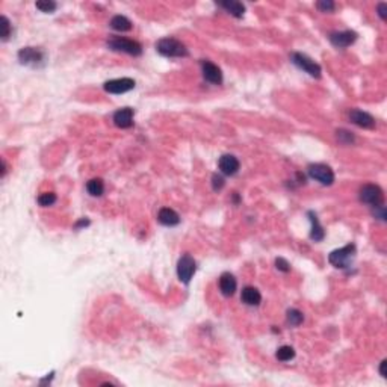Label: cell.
Returning a JSON list of instances; mask_svg holds the SVG:
<instances>
[{
	"instance_id": "obj_1",
	"label": "cell",
	"mask_w": 387,
	"mask_h": 387,
	"mask_svg": "<svg viewBox=\"0 0 387 387\" xmlns=\"http://www.w3.org/2000/svg\"><path fill=\"white\" fill-rule=\"evenodd\" d=\"M156 50L166 58H184L187 56V49L183 43L174 38H162L156 43Z\"/></svg>"
},
{
	"instance_id": "obj_2",
	"label": "cell",
	"mask_w": 387,
	"mask_h": 387,
	"mask_svg": "<svg viewBox=\"0 0 387 387\" xmlns=\"http://www.w3.org/2000/svg\"><path fill=\"white\" fill-rule=\"evenodd\" d=\"M108 47L114 52H123L127 55L139 56L142 53V46L138 41L129 40V38H121V37H114L108 41Z\"/></svg>"
},
{
	"instance_id": "obj_3",
	"label": "cell",
	"mask_w": 387,
	"mask_h": 387,
	"mask_svg": "<svg viewBox=\"0 0 387 387\" xmlns=\"http://www.w3.org/2000/svg\"><path fill=\"white\" fill-rule=\"evenodd\" d=\"M354 254H355V245L348 244V245H345L339 250L331 251L330 256H328V262L336 268H348L349 263L352 262Z\"/></svg>"
},
{
	"instance_id": "obj_4",
	"label": "cell",
	"mask_w": 387,
	"mask_h": 387,
	"mask_svg": "<svg viewBox=\"0 0 387 387\" xmlns=\"http://www.w3.org/2000/svg\"><path fill=\"white\" fill-rule=\"evenodd\" d=\"M360 200L372 208H376L379 205H382L384 196H382V190L379 186L367 183L360 189Z\"/></svg>"
},
{
	"instance_id": "obj_5",
	"label": "cell",
	"mask_w": 387,
	"mask_h": 387,
	"mask_svg": "<svg viewBox=\"0 0 387 387\" xmlns=\"http://www.w3.org/2000/svg\"><path fill=\"white\" fill-rule=\"evenodd\" d=\"M196 269H197V263L196 260H194V257L190 254H183L180 259H178V263H177V275H178V280L184 284H187L192 278V275L196 274Z\"/></svg>"
},
{
	"instance_id": "obj_6",
	"label": "cell",
	"mask_w": 387,
	"mask_h": 387,
	"mask_svg": "<svg viewBox=\"0 0 387 387\" xmlns=\"http://www.w3.org/2000/svg\"><path fill=\"white\" fill-rule=\"evenodd\" d=\"M309 175L319 181L324 186H330L334 181V172L328 165L324 163H315L309 166Z\"/></svg>"
},
{
	"instance_id": "obj_7",
	"label": "cell",
	"mask_w": 387,
	"mask_h": 387,
	"mask_svg": "<svg viewBox=\"0 0 387 387\" xmlns=\"http://www.w3.org/2000/svg\"><path fill=\"white\" fill-rule=\"evenodd\" d=\"M292 62L298 67V68H301L303 71H306L307 74H310L312 77H321V67H319V64H316L313 59H310L307 55H303V53H294L292 55Z\"/></svg>"
},
{
	"instance_id": "obj_8",
	"label": "cell",
	"mask_w": 387,
	"mask_h": 387,
	"mask_svg": "<svg viewBox=\"0 0 387 387\" xmlns=\"http://www.w3.org/2000/svg\"><path fill=\"white\" fill-rule=\"evenodd\" d=\"M135 88V80L129 77L114 79L105 83V91L109 94H124L127 91H132Z\"/></svg>"
},
{
	"instance_id": "obj_9",
	"label": "cell",
	"mask_w": 387,
	"mask_h": 387,
	"mask_svg": "<svg viewBox=\"0 0 387 387\" xmlns=\"http://www.w3.org/2000/svg\"><path fill=\"white\" fill-rule=\"evenodd\" d=\"M44 59V53L35 47H25L19 52V61L23 65H38Z\"/></svg>"
},
{
	"instance_id": "obj_10",
	"label": "cell",
	"mask_w": 387,
	"mask_h": 387,
	"mask_svg": "<svg viewBox=\"0 0 387 387\" xmlns=\"http://www.w3.org/2000/svg\"><path fill=\"white\" fill-rule=\"evenodd\" d=\"M202 71H203V77L209 83H212V85H221L223 83V73H221L218 65H215L209 61H203Z\"/></svg>"
},
{
	"instance_id": "obj_11",
	"label": "cell",
	"mask_w": 387,
	"mask_h": 387,
	"mask_svg": "<svg viewBox=\"0 0 387 387\" xmlns=\"http://www.w3.org/2000/svg\"><path fill=\"white\" fill-rule=\"evenodd\" d=\"M349 120L355 126L363 127V129H373L375 127V118L370 114L363 112L360 109H351L349 111Z\"/></svg>"
},
{
	"instance_id": "obj_12",
	"label": "cell",
	"mask_w": 387,
	"mask_h": 387,
	"mask_svg": "<svg viewBox=\"0 0 387 387\" xmlns=\"http://www.w3.org/2000/svg\"><path fill=\"white\" fill-rule=\"evenodd\" d=\"M357 40V34L352 31H343V32H333L330 34V41L334 47L345 49L351 46Z\"/></svg>"
},
{
	"instance_id": "obj_13",
	"label": "cell",
	"mask_w": 387,
	"mask_h": 387,
	"mask_svg": "<svg viewBox=\"0 0 387 387\" xmlns=\"http://www.w3.org/2000/svg\"><path fill=\"white\" fill-rule=\"evenodd\" d=\"M220 171L226 175H235L239 171V160L233 154H223L218 160Z\"/></svg>"
},
{
	"instance_id": "obj_14",
	"label": "cell",
	"mask_w": 387,
	"mask_h": 387,
	"mask_svg": "<svg viewBox=\"0 0 387 387\" xmlns=\"http://www.w3.org/2000/svg\"><path fill=\"white\" fill-rule=\"evenodd\" d=\"M114 123L120 129H129L133 126V109L121 108L114 114Z\"/></svg>"
},
{
	"instance_id": "obj_15",
	"label": "cell",
	"mask_w": 387,
	"mask_h": 387,
	"mask_svg": "<svg viewBox=\"0 0 387 387\" xmlns=\"http://www.w3.org/2000/svg\"><path fill=\"white\" fill-rule=\"evenodd\" d=\"M236 287H238V281H236V278L230 272L221 274V277H220V289H221L223 295L232 297L236 292Z\"/></svg>"
},
{
	"instance_id": "obj_16",
	"label": "cell",
	"mask_w": 387,
	"mask_h": 387,
	"mask_svg": "<svg viewBox=\"0 0 387 387\" xmlns=\"http://www.w3.org/2000/svg\"><path fill=\"white\" fill-rule=\"evenodd\" d=\"M157 220L160 224L163 226H168V227H172V226H177L180 223V217L175 211L169 209V208H162L157 214Z\"/></svg>"
},
{
	"instance_id": "obj_17",
	"label": "cell",
	"mask_w": 387,
	"mask_h": 387,
	"mask_svg": "<svg viewBox=\"0 0 387 387\" xmlns=\"http://www.w3.org/2000/svg\"><path fill=\"white\" fill-rule=\"evenodd\" d=\"M241 300H242L247 306H259L260 301H262V295H260V292H259L256 287L247 286V287L242 289Z\"/></svg>"
},
{
	"instance_id": "obj_18",
	"label": "cell",
	"mask_w": 387,
	"mask_h": 387,
	"mask_svg": "<svg viewBox=\"0 0 387 387\" xmlns=\"http://www.w3.org/2000/svg\"><path fill=\"white\" fill-rule=\"evenodd\" d=\"M218 7L224 8L229 14H232L236 19H242L244 13H245V7L241 2H236V0H227V2H220Z\"/></svg>"
},
{
	"instance_id": "obj_19",
	"label": "cell",
	"mask_w": 387,
	"mask_h": 387,
	"mask_svg": "<svg viewBox=\"0 0 387 387\" xmlns=\"http://www.w3.org/2000/svg\"><path fill=\"white\" fill-rule=\"evenodd\" d=\"M307 215H309V218H310V221H312V232H310V238H312L315 242L322 241V239H324V236H325V232H324V227L321 226V223H319V220H318L316 214H315V212H309Z\"/></svg>"
},
{
	"instance_id": "obj_20",
	"label": "cell",
	"mask_w": 387,
	"mask_h": 387,
	"mask_svg": "<svg viewBox=\"0 0 387 387\" xmlns=\"http://www.w3.org/2000/svg\"><path fill=\"white\" fill-rule=\"evenodd\" d=\"M111 28L118 32H127L132 29V22L124 16H115L111 20Z\"/></svg>"
},
{
	"instance_id": "obj_21",
	"label": "cell",
	"mask_w": 387,
	"mask_h": 387,
	"mask_svg": "<svg viewBox=\"0 0 387 387\" xmlns=\"http://www.w3.org/2000/svg\"><path fill=\"white\" fill-rule=\"evenodd\" d=\"M86 190L92 197H100V196H103V192H105V181L102 178H91L86 183Z\"/></svg>"
},
{
	"instance_id": "obj_22",
	"label": "cell",
	"mask_w": 387,
	"mask_h": 387,
	"mask_svg": "<svg viewBox=\"0 0 387 387\" xmlns=\"http://www.w3.org/2000/svg\"><path fill=\"white\" fill-rule=\"evenodd\" d=\"M277 358L280 361H291L294 357H295V349L289 345H283L277 349Z\"/></svg>"
},
{
	"instance_id": "obj_23",
	"label": "cell",
	"mask_w": 387,
	"mask_h": 387,
	"mask_svg": "<svg viewBox=\"0 0 387 387\" xmlns=\"http://www.w3.org/2000/svg\"><path fill=\"white\" fill-rule=\"evenodd\" d=\"M303 321H304V316H303V313H301L300 310H297V309L287 310V322H289L291 325L297 327V325H300Z\"/></svg>"
},
{
	"instance_id": "obj_24",
	"label": "cell",
	"mask_w": 387,
	"mask_h": 387,
	"mask_svg": "<svg viewBox=\"0 0 387 387\" xmlns=\"http://www.w3.org/2000/svg\"><path fill=\"white\" fill-rule=\"evenodd\" d=\"M55 202H56V194L55 192H44V194H41V196L38 197V203L43 208L52 206Z\"/></svg>"
},
{
	"instance_id": "obj_25",
	"label": "cell",
	"mask_w": 387,
	"mask_h": 387,
	"mask_svg": "<svg viewBox=\"0 0 387 387\" xmlns=\"http://www.w3.org/2000/svg\"><path fill=\"white\" fill-rule=\"evenodd\" d=\"M41 13H53L56 8H58V5L55 4V2H50V0H43V2H37V5H35Z\"/></svg>"
},
{
	"instance_id": "obj_26",
	"label": "cell",
	"mask_w": 387,
	"mask_h": 387,
	"mask_svg": "<svg viewBox=\"0 0 387 387\" xmlns=\"http://www.w3.org/2000/svg\"><path fill=\"white\" fill-rule=\"evenodd\" d=\"M316 8L321 11V13H333L336 5L333 2H330V0H322V2H318L316 4Z\"/></svg>"
},
{
	"instance_id": "obj_27",
	"label": "cell",
	"mask_w": 387,
	"mask_h": 387,
	"mask_svg": "<svg viewBox=\"0 0 387 387\" xmlns=\"http://www.w3.org/2000/svg\"><path fill=\"white\" fill-rule=\"evenodd\" d=\"M10 37H11V23H10V20L4 16V17H2V40L7 41Z\"/></svg>"
},
{
	"instance_id": "obj_28",
	"label": "cell",
	"mask_w": 387,
	"mask_h": 387,
	"mask_svg": "<svg viewBox=\"0 0 387 387\" xmlns=\"http://www.w3.org/2000/svg\"><path fill=\"white\" fill-rule=\"evenodd\" d=\"M337 139L342 144H351L354 141V136L349 132H346V130H337Z\"/></svg>"
},
{
	"instance_id": "obj_29",
	"label": "cell",
	"mask_w": 387,
	"mask_h": 387,
	"mask_svg": "<svg viewBox=\"0 0 387 387\" xmlns=\"http://www.w3.org/2000/svg\"><path fill=\"white\" fill-rule=\"evenodd\" d=\"M275 266H277V269L281 271V272H289V271H291L289 262H287L286 259H283V257H278V259L275 260Z\"/></svg>"
},
{
	"instance_id": "obj_30",
	"label": "cell",
	"mask_w": 387,
	"mask_h": 387,
	"mask_svg": "<svg viewBox=\"0 0 387 387\" xmlns=\"http://www.w3.org/2000/svg\"><path fill=\"white\" fill-rule=\"evenodd\" d=\"M212 184H214V189L215 190H220V189H223V186H224V178L221 177V175H214L212 177Z\"/></svg>"
},
{
	"instance_id": "obj_31",
	"label": "cell",
	"mask_w": 387,
	"mask_h": 387,
	"mask_svg": "<svg viewBox=\"0 0 387 387\" xmlns=\"http://www.w3.org/2000/svg\"><path fill=\"white\" fill-rule=\"evenodd\" d=\"M373 214H375V217H378L379 220H382V221L385 220V208H384L382 205L376 206V208H375V212H373Z\"/></svg>"
},
{
	"instance_id": "obj_32",
	"label": "cell",
	"mask_w": 387,
	"mask_h": 387,
	"mask_svg": "<svg viewBox=\"0 0 387 387\" xmlns=\"http://www.w3.org/2000/svg\"><path fill=\"white\" fill-rule=\"evenodd\" d=\"M376 10H378V16H379V19H381V20H385V11H387V5H385V4H379Z\"/></svg>"
},
{
	"instance_id": "obj_33",
	"label": "cell",
	"mask_w": 387,
	"mask_h": 387,
	"mask_svg": "<svg viewBox=\"0 0 387 387\" xmlns=\"http://www.w3.org/2000/svg\"><path fill=\"white\" fill-rule=\"evenodd\" d=\"M385 364H387L385 360H382L381 364H379V373H381V376H384V378L387 376V375H385Z\"/></svg>"
},
{
	"instance_id": "obj_34",
	"label": "cell",
	"mask_w": 387,
	"mask_h": 387,
	"mask_svg": "<svg viewBox=\"0 0 387 387\" xmlns=\"http://www.w3.org/2000/svg\"><path fill=\"white\" fill-rule=\"evenodd\" d=\"M86 226H89V221L83 218V220H80V221L76 224V229H79V227H86Z\"/></svg>"
}]
</instances>
